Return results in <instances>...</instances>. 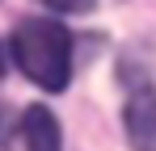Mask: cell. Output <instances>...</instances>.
<instances>
[{
	"label": "cell",
	"instance_id": "obj_1",
	"mask_svg": "<svg viewBox=\"0 0 156 151\" xmlns=\"http://www.w3.org/2000/svg\"><path fill=\"white\" fill-rule=\"evenodd\" d=\"M17 67L47 92H63L72 80V34L51 17H34L13 29Z\"/></svg>",
	"mask_w": 156,
	"mask_h": 151
},
{
	"label": "cell",
	"instance_id": "obj_2",
	"mask_svg": "<svg viewBox=\"0 0 156 151\" xmlns=\"http://www.w3.org/2000/svg\"><path fill=\"white\" fill-rule=\"evenodd\" d=\"M122 122L135 147H156V92L152 88H135L122 109Z\"/></svg>",
	"mask_w": 156,
	"mask_h": 151
},
{
	"label": "cell",
	"instance_id": "obj_3",
	"mask_svg": "<svg viewBox=\"0 0 156 151\" xmlns=\"http://www.w3.org/2000/svg\"><path fill=\"white\" fill-rule=\"evenodd\" d=\"M21 139H26V147H34V151H55L59 147V126H55L51 109L30 105L26 113H21Z\"/></svg>",
	"mask_w": 156,
	"mask_h": 151
},
{
	"label": "cell",
	"instance_id": "obj_4",
	"mask_svg": "<svg viewBox=\"0 0 156 151\" xmlns=\"http://www.w3.org/2000/svg\"><path fill=\"white\" fill-rule=\"evenodd\" d=\"M42 4L55 13H89L93 8V0H42Z\"/></svg>",
	"mask_w": 156,
	"mask_h": 151
},
{
	"label": "cell",
	"instance_id": "obj_5",
	"mask_svg": "<svg viewBox=\"0 0 156 151\" xmlns=\"http://www.w3.org/2000/svg\"><path fill=\"white\" fill-rule=\"evenodd\" d=\"M0 76H4V46H0Z\"/></svg>",
	"mask_w": 156,
	"mask_h": 151
}]
</instances>
